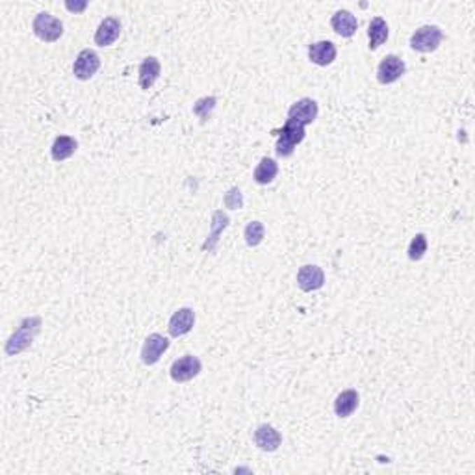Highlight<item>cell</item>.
Listing matches in <instances>:
<instances>
[{
    "mask_svg": "<svg viewBox=\"0 0 475 475\" xmlns=\"http://www.w3.org/2000/svg\"><path fill=\"white\" fill-rule=\"evenodd\" d=\"M41 318L39 316H30V318H24L21 321V325L17 329L6 342L4 351L8 357H15L19 353L27 351L28 347L32 346L34 338L38 336L39 331H41Z\"/></svg>",
    "mask_w": 475,
    "mask_h": 475,
    "instance_id": "6da1fadb",
    "label": "cell"
},
{
    "mask_svg": "<svg viewBox=\"0 0 475 475\" xmlns=\"http://www.w3.org/2000/svg\"><path fill=\"white\" fill-rule=\"evenodd\" d=\"M271 134L277 136V147H275V150H277V156H281V158H290V156L294 155L295 147H297V145L304 139V136H306L303 125L295 123V121H290V119L286 121V125H284L283 129L273 130Z\"/></svg>",
    "mask_w": 475,
    "mask_h": 475,
    "instance_id": "7a4b0ae2",
    "label": "cell"
},
{
    "mask_svg": "<svg viewBox=\"0 0 475 475\" xmlns=\"http://www.w3.org/2000/svg\"><path fill=\"white\" fill-rule=\"evenodd\" d=\"M444 39V32L440 30V27L437 24H425V27H420L416 32L411 36V47L412 50L422 54L434 52Z\"/></svg>",
    "mask_w": 475,
    "mask_h": 475,
    "instance_id": "3957f363",
    "label": "cell"
},
{
    "mask_svg": "<svg viewBox=\"0 0 475 475\" xmlns=\"http://www.w3.org/2000/svg\"><path fill=\"white\" fill-rule=\"evenodd\" d=\"M34 34L45 43H54L64 36V22L50 13H38L32 22Z\"/></svg>",
    "mask_w": 475,
    "mask_h": 475,
    "instance_id": "277c9868",
    "label": "cell"
},
{
    "mask_svg": "<svg viewBox=\"0 0 475 475\" xmlns=\"http://www.w3.org/2000/svg\"><path fill=\"white\" fill-rule=\"evenodd\" d=\"M203 369V364L197 357L193 355H184V357L176 358L175 362L169 368V375L175 383H187V381L195 379Z\"/></svg>",
    "mask_w": 475,
    "mask_h": 475,
    "instance_id": "5b68a950",
    "label": "cell"
},
{
    "mask_svg": "<svg viewBox=\"0 0 475 475\" xmlns=\"http://www.w3.org/2000/svg\"><path fill=\"white\" fill-rule=\"evenodd\" d=\"M101 69V58L95 50L91 48H84L80 50V54L76 56L75 64H73V75L78 78V80H90L95 76L97 71Z\"/></svg>",
    "mask_w": 475,
    "mask_h": 475,
    "instance_id": "8992f818",
    "label": "cell"
},
{
    "mask_svg": "<svg viewBox=\"0 0 475 475\" xmlns=\"http://www.w3.org/2000/svg\"><path fill=\"white\" fill-rule=\"evenodd\" d=\"M405 62L399 56H395V54H388V56L381 59L379 67H377V80L388 86V84H394V82L399 80L401 76L405 75Z\"/></svg>",
    "mask_w": 475,
    "mask_h": 475,
    "instance_id": "52a82bcc",
    "label": "cell"
},
{
    "mask_svg": "<svg viewBox=\"0 0 475 475\" xmlns=\"http://www.w3.org/2000/svg\"><path fill=\"white\" fill-rule=\"evenodd\" d=\"M169 338L162 336L158 332L155 334H149L145 338L143 347H141V362L145 366H155L158 360L162 358V355L169 349Z\"/></svg>",
    "mask_w": 475,
    "mask_h": 475,
    "instance_id": "ba28073f",
    "label": "cell"
},
{
    "mask_svg": "<svg viewBox=\"0 0 475 475\" xmlns=\"http://www.w3.org/2000/svg\"><path fill=\"white\" fill-rule=\"evenodd\" d=\"M318 113H320V108H318V102L314 99H301L295 104H292V108L288 110V119L290 121H295V123L303 125H312L318 119Z\"/></svg>",
    "mask_w": 475,
    "mask_h": 475,
    "instance_id": "9c48e42d",
    "label": "cell"
},
{
    "mask_svg": "<svg viewBox=\"0 0 475 475\" xmlns=\"http://www.w3.org/2000/svg\"><path fill=\"white\" fill-rule=\"evenodd\" d=\"M325 284V273L320 266L316 264H306V266L299 267L297 271V286L303 292H316V290L323 288Z\"/></svg>",
    "mask_w": 475,
    "mask_h": 475,
    "instance_id": "30bf717a",
    "label": "cell"
},
{
    "mask_svg": "<svg viewBox=\"0 0 475 475\" xmlns=\"http://www.w3.org/2000/svg\"><path fill=\"white\" fill-rule=\"evenodd\" d=\"M193 325H195V312H193L192 309L184 306V309H178L175 314L171 316L169 325H167V331H169V334H171L173 338H178L192 331Z\"/></svg>",
    "mask_w": 475,
    "mask_h": 475,
    "instance_id": "8fae6325",
    "label": "cell"
},
{
    "mask_svg": "<svg viewBox=\"0 0 475 475\" xmlns=\"http://www.w3.org/2000/svg\"><path fill=\"white\" fill-rule=\"evenodd\" d=\"M119 36H121V21L118 17H106L95 30V45L110 47L118 41Z\"/></svg>",
    "mask_w": 475,
    "mask_h": 475,
    "instance_id": "7c38bea8",
    "label": "cell"
},
{
    "mask_svg": "<svg viewBox=\"0 0 475 475\" xmlns=\"http://www.w3.org/2000/svg\"><path fill=\"white\" fill-rule=\"evenodd\" d=\"M255 444H257V448L262 449V451L273 453V451H277V449L281 448L283 437H281V432L273 427V425L264 423V425H260V427L255 431Z\"/></svg>",
    "mask_w": 475,
    "mask_h": 475,
    "instance_id": "4fadbf2b",
    "label": "cell"
},
{
    "mask_svg": "<svg viewBox=\"0 0 475 475\" xmlns=\"http://www.w3.org/2000/svg\"><path fill=\"white\" fill-rule=\"evenodd\" d=\"M336 45L332 41H316L309 47V59L312 64L320 65V67H327L336 59Z\"/></svg>",
    "mask_w": 475,
    "mask_h": 475,
    "instance_id": "5bb4252c",
    "label": "cell"
},
{
    "mask_svg": "<svg viewBox=\"0 0 475 475\" xmlns=\"http://www.w3.org/2000/svg\"><path fill=\"white\" fill-rule=\"evenodd\" d=\"M162 75V65L158 62V58L155 56H149L141 62L138 69V82L141 90H150L155 86L156 80L160 78Z\"/></svg>",
    "mask_w": 475,
    "mask_h": 475,
    "instance_id": "9a60e30c",
    "label": "cell"
},
{
    "mask_svg": "<svg viewBox=\"0 0 475 475\" xmlns=\"http://www.w3.org/2000/svg\"><path fill=\"white\" fill-rule=\"evenodd\" d=\"M331 27L338 36H342V38H351V36H355V32H357L358 21L351 11L338 10L336 13L331 17Z\"/></svg>",
    "mask_w": 475,
    "mask_h": 475,
    "instance_id": "2e32d148",
    "label": "cell"
},
{
    "mask_svg": "<svg viewBox=\"0 0 475 475\" xmlns=\"http://www.w3.org/2000/svg\"><path fill=\"white\" fill-rule=\"evenodd\" d=\"M358 403H360V395L357 390H343L334 399V414L338 418H349L358 409Z\"/></svg>",
    "mask_w": 475,
    "mask_h": 475,
    "instance_id": "e0dca14e",
    "label": "cell"
},
{
    "mask_svg": "<svg viewBox=\"0 0 475 475\" xmlns=\"http://www.w3.org/2000/svg\"><path fill=\"white\" fill-rule=\"evenodd\" d=\"M229 223H230L229 215L225 214L223 210H215L214 214H212V230H210L208 238H206V241L203 243V251L208 253L214 251L219 241V236L223 234V230L229 227Z\"/></svg>",
    "mask_w": 475,
    "mask_h": 475,
    "instance_id": "ac0fdd59",
    "label": "cell"
},
{
    "mask_svg": "<svg viewBox=\"0 0 475 475\" xmlns=\"http://www.w3.org/2000/svg\"><path fill=\"white\" fill-rule=\"evenodd\" d=\"M78 149V141L71 136H58L54 139L52 147H50V156L54 162H64L75 155Z\"/></svg>",
    "mask_w": 475,
    "mask_h": 475,
    "instance_id": "d6986e66",
    "label": "cell"
},
{
    "mask_svg": "<svg viewBox=\"0 0 475 475\" xmlns=\"http://www.w3.org/2000/svg\"><path fill=\"white\" fill-rule=\"evenodd\" d=\"M388 24L383 17H374L368 27L369 50H377L388 39Z\"/></svg>",
    "mask_w": 475,
    "mask_h": 475,
    "instance_id": "ffe728a7",
    "label": "cell"
},
{
    "mask_svg": "<svg viewBox=\"0 0 475 475\" xmlns=\"http://www.w3.org/2000/svg\"><path fill=\"white\" fill-rule=\"evenodd\" d=\"M278 175V164L273 158H262L260 162H258L257 169H255V173H253V178H255V182L257 184H260V186H267V184H271L275 178H277Z\"/></svg>",
    "mask_w": 475,
    "mask_h": 475,
    "instance_id": "44dd1931",
    "label": "cell"
},
{
    "mask_svg": "<svg viewBox=\"0 0 475 475\" xmlns=\"http://www.w3.org/2000/svg\"><path fill=\"white\" fill-rule=\"evenodd\" d=\"M246 241L249 247H258L266 238V229H264V223L260 221H251V223L246 227Z\"/></svg>",
    "mask_w": 475,
    "mask_h": 475,
    "instance_id": "7402d4cb",
    "label": "cell"
},
{
    "mask_svg": "<svg viewBox=\"0 0 475 475\" xmlns=\"http://www.w3.org/2000/svg\"><path fill=\"white\" fill-rule=\"evenodd\" d=\"M427 236L425 234H416L414 238L411 240V246H409V258H411L412 262H418L422 260L423 257H425V253H427Z\"/></svg>",
    "mask_w": 475,
    "mask_h": 475,
    "instance_id": "603a6c76",
    "label": "cell"
},
{
    "mask_svg": "<svg viewBox=\"0 0 475 475\" xmlns=\"http://www.w3.org/2000/svg\"><path fill=\"white\" fill-rule=\"evenodd\" d=\"M215 104H218V99L215 97H203V99H199L195 104H193V113L197 115V118H201V121H206V119H210V115H212V112L215 110Z\"/></svg>",
    "mask_w": 475,
    "mask_h": 475,
    "instance_id": "cb8c5ba5",
    "label": "cell"
},
{
    "mask_svg": "<svg viewBox=\"0 0 475 475\" xmlns=\"http://www.w3.org/2000/svg\"><path fill=\"white\" fill-rule=\"evenodd\" d=\"M223 203H225V206L230 210L243 208V195H241L240 187H230L229 192L225 193Z\"/></svg>",
    "mask_w": 475,
    "mask_h": 475,
    "instance_id": "d4e9b609",
    "label": "cell"
},
{
    "mask_svg": "<svg viewBox=\"0 0 475 475\" xmlns=\"http://www.w3.org/2000/svg\"><path fill=\"white\" fill-rule=\"evenodd\" d=\"M65 8L73 11V13H82L87 8V2L86 0H82V2H65Z\"/></svg>",
    "mask_w": 475,
    "mask_h": 475,
    "instance_id": "484cf974",
    "label": "cell"
}]
</instances>
